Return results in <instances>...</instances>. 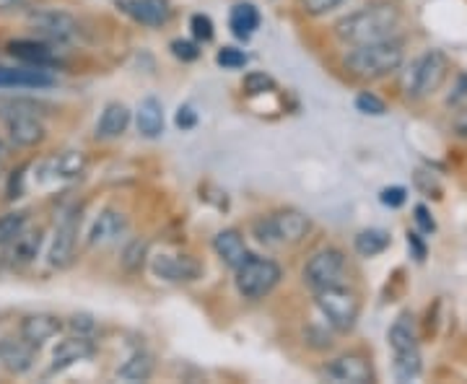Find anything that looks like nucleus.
Listing matches in <instances>:
<instances>
[{"mask_svg":"<svg viewBox=\"0 0 467 384\" xmlns=\"http://www.w3.org/2000/svg\"><path fill=\"white\" fill-rule=\"evenodd\" d=\"M125 232H128V216L117 208H104L94 221L91 232H88V244L91 247H107V244L117 242L119 236H125Z\"/></svg>","mask_w":467,"mask_h":384,"instance_id":"nucleus-18","label":"nucleus"},{"mask_svg":"<svg viewBox=\"0 0 467 384\" xmlns=\"http://www.w3.org/2000/svg\"><path fill=\"white\" fill-rule=\"evenodd\" d=\"M45 244V232L42 229H24L21 234L8 244V263L16 267L32 265L34 260L39 257Z\"/></svg>","mask_w":467,"mask_h":384,"instance_id":"nucleus-22","label":"nucleus"},{"mask_svg":"<svg viewBox=\"0 0 467 384\" xmlns=\"http://www.w3.org/2000/svg\"><path fill=\"white\" fill-rule=\"evenodd\" d=\"M5 130H8V140L18 149H36L47 138L45 122L39 119V115H32V112L5 118Z\"/></svg>","mask_w":467,"mask_h":384,"instance_id":"nucleus-13","label":"nucleus"},{"mask_svg":"<svg viewBox=\"0 0 467 384\" xmlns=\"http://www.w3.org/2000/svg\"><path fill=\"white\" fill-rule=\"evenodd\" d=\"M5 156H8V149H5V143H3V140H0V161H3V159H5Z\"/></svg>","mask_w":467,"mask_h":384,"instance_id":"nucleus-45","label":"nucleus"},{"mask_svg":"<svg viewBox=\"0 0 467 384\" xmlns=\"http://www.w3.org/2000/svg\"><path fill=\"white\" fill-rule=\"evenodd\" d=\"M229 29L236 39H250L260 29V11L252 3H236L229 14Z\"/></svg>","mask_w":467,"mask_h":384,"instance_id":"nucleus-26","label":"nucleus"},{"mask_svg":"<svg viewBox=\"0 0 467 384\" xmlns=\"http://www.w3.org/2000/svg\"><path fill=\"white\" fill-rule=\"evenodd\" d=\"M150 273L164 284H192L202 275V265L190 254L161 252V254L150 257Z\"/></svg>","mask_w":467,"mask_h":384,"instance_id":"nucleus-9","label":"nucleus"},{"mask_svg":"<svg viewBox=\"0 0 467 384\" xmlns=\"http://www.w3.org/2000/svg\"><path fill=\"white\" fill-rule=\"evenodd\" d=\"M346 270H348V260L343 250L337 247H325V250H317L304 265V284L309 285L312 291H319V288H327V285L343 284L346 278Z\"/></svg>","mask_w":467,"mask_h":384,"instance_id":"nucleus-7","label":"nucleus"},{"mask_svg":"<svg viewBox=\"0 0 467 384\" xmlns=\"http://www.w3.org/2000/svg\"><path fill=\"white\" fill-rule=\"evenodd\" d=\"M190 29H192V36L202 42V45H208V42H213V21L211 16H205V14H195V16L190 18Z\"/></svg>","mask_w":467,"mask_h":384,"instance_id":"nucleus-36","label":"nucleus"},{"mask_svg":"<svg viewBox=\"0 0 467 384\" xmlns=\"http://www.w3.org/2000/svg\"><path fill=\"white\" fill-rule=\"evenodd\" d=\"M392 371H395V379L398 382H413L420 377L423 371V361H420V353L416 351H405L395 353V364H392Z\"/></svg>","mask_w":467,"mask_h":384,"instance_id":"nucleus-29","label":"nucleus"},{"mask_svg":"<svg viewBox=\"0 0 467 384\" xmlns=\"http://www.w3.org/2000/svg\"><path fill=\"white\" fill-rule=\"evenodd\" d=\"M402 63H405V45H402V39H395V36L356 45L343 57L346 70L353 78H361V81H382L387 76L398 73Z\"/></svg>","mask_w":467,"mask_h":384,"instance_id":"nucleus-2","label":"nucleus"},{"mask_svg":"<svg viewBox=\"0 0 467 384\" xmlns=\"http://www.w3.org/2000/svg\"><path fill=\"white\" fill-rule=\"evenodd\" d=\"M457 115L451 119V130L460 135V138H467V107H460V109H454Z\"/></svg>","mask_w":467,"mask_h":384,"instance_id":"nucleus-44","label":"nucleus"},{"mask_svg":"<svg viewBox=\"0 0 467 384\" xmlns=\"http://www.w3.org/2000/svg\"><path fill=\"white\" fill-rule=\"evenodd\" d=\"M97 353V343L91 335H70L66 340L57 343V348L52 351V367L50 371H66V368L76 367L81 361H88Z\"/></svg>","mask_w":467,"mask_h":384,"instance_id":"nucleus-14","label":"nucleus"},{"mask_svg":"<svg viewBox=\"0 0 467 384\" xmlns=\"http://www.w3.org/2000/svg\"><path fill=\"white\" fill-rule=\"evenodd\" d=\"M447 78H450V57L441 50H426L402 73V91L410 99H426L436 94Z\"/></svg>","mask_w":467,"mask_h":384,"instance_id":"nucleus-3","label":"nucleus"},{"mask_svg":"<svg viewBox=\"0 0 467 384\" xmlns=\"http://www.w3.org/2000/svg\"><path fill=\"white\" fill-rule=\"evenodd\" d=\"M36 351L32 343H26L21 335L18 337H5L0 340V367L5 368L8 374H26L32 371L34 361H36Z\"/></svg>","mask_w":467,"mask_h":384,"instance_id":"nucleus-17","label":"nucleus"},{"mask_svg":"<svg viewBox=\"0 0 467 384\" xmlns=\"http://www.w3.org/2000/svg\"><path fill=\"white\" fill-rule=\"evenodd\" d=\"M387 340H389V348L395 353L416 351L418 330L413 317H410V315H400V317L395 319V325H392L389 333H387Z\"/></svg>","mask_w":467,"mask_h":384,"instance_id":"nucleus-27","label":"nucleus"},{"mask_svg":"<svg viewBox=\"0 0 467 384\" xmlns=\"http://www.w3.org/2000/svg\"><path fill=\"white\" fill-rule=\"evenodd\" d=\"M408 250L413 252V257H416L418 263L426 260V242H423V236L418 234V232H408Z\"/></svg>","mask_w":467,"mask_h":384,"instance_id":"nucleus-43","label":"nucleus"},{"mask_svg":"<svg viewBox=\"0 0 467 384\" xmlns=\"http://www.w3.org/2000/svg\"><path fill=\"white\" fill-rule=\"evenodd\" d=\"M213 252H216L218 260L226 267H232V270H236V267L250 257V247H247V242H244V236H242L239 229H223V232H218L213 236Z\"/></svg>","mask_w":467,"mask_h":384,"instance_id":"nucleus-20","label":"nucleus"},{"mask_svg":"<svg viewBox=\"0 0 467 384\" xmlns=\"http://www.w3.org/2000/svg\"><path fill=\"white\" fill-rule=\"evenodd\" d=\"M325 377L333 382H348V384H367L374 379V368L368 364L367 356L361 353H346L333 358L325 367Z\"/></svg>","mask_w":467,"mask_h":384,"instance_id":"nucleus-12","label":"nucleus"},{"mask_svg":"<svg viewBox=\"0 0 467 384\" xmlns=\"http://www.w3.org/2000/svg\"><path fill=\"white\" fill-rule=\"evenodd\" d=\"M29 226V211H11L0 216V247H8Z\"/></svg>","mask_w":467,"mask_h":384,"instance_id":"nucleus-30","label":"nucleus"},{"mask_svg":"<svg viewBox=\"0 0 467 384\" xmlns=\"http://www.w3.org/2000/svg\"><path fill=\"white\" fill-rule=\"evenodd\" d=\"M216 63L223 70H239V67H244L250 63V55L244 50H239V47H223V50H218Z\"/></svg>","mask_w":467,"mask_h":384,"instance_id":"nucleus-34","label":"nucleus"},{"mask_svg":"<svg viewBox=\"0 0 467 384\" xmlns=\"http://www.w3.org/2000/svg\"><path fill=\"white\" fill-rule=\"evenodd\" d=\"M413 221H416L420 234H434L436 232V221L426 205H416V208H413Z\"/></svg>","mask_w":467,"mask_h":384,"instance_id":"nucleus-39","label":"nucleus"},{"mask_svg":"<svg viewBox=\"0 0 467 384\" xmlns=\"http://www.w3.org/2000/svg\"><path fill=\"white\" fill-rule=\"evenodd\" d=\"M55 76L45 67H0V88H52Z\"/></svg>","mask_w":467,"mask_h":384,"instance_id":"nucleus-19","label":"nucleus"},{"mask_svg":"<svg viewBox=\"0 0 467 384\" xmlns=\"http://www.w3.org/2000/svg\"><path fill=\"white\" fill-rule=\"evenodd\" d=\"M447 107H450V109L467 107V73L457 76V81H454V86H451L450 97H447Z\"/></svg>","mask_w":467,"mask_h":384,"instance_id":"nucleus-38","label":"nucleus"},{"mask_svg":"<svg viewBox=\"0 0 467 384\" xmlns=\"http://www.w3.org/2000/svg\"><path fill=\"white\" fill-rule=\"evenodd\" d=\"M86 167H88V159L84 150H66V153L47 159L39 169H42L45 180H76L84 174Z\"/></svg>","mask_w":467,"mask_h":384,"instance_id":"nucleus-21","label":"nucleus"},{"mask_svg":"<svg viewBox=\"0 0 467 384\" xmlns=\"http://www.w3.org/2000/svg\"><path fill=\"white\" fill-rule=\"evenodd\" d=\"M135 128L143 138H159L164 133V104L156 97H146L135 109Z\"/></svg>","mask_w":467,"mask_h":384,"instance_id":"nucleus-24","label":"nucleus"},{"mask_svg":"<svg viewBox=\"0 0 467 384\" xmlns=\"http://www.w3.org/2000/svg\"><path fill=\"white\" fill-rule=\"evenodd\" d=\"M130 109L119 101H112L101 109V118L97 122V138L99 140H115L130 128Z\"/></svg>","mask_w":467,"mask_h":384,"instance_id":"nucleus-23","label":"nucleus"},{"mask_svg":"<svg viewBox=\"0 0 467 384\" xmlns=\"http://www.w3.org/2000/svg\"><path fill=\"white\" fill-rule=\"evenodd\" d=\"M174 122H177L180 130H192V128L198 125V112H195L190 104H182V107L177 109V115H174Z\"/></svg>","mask_w":467,"mask_h":384,"instance_id":"nucleus-42","label":"nucleus"},{"mask_svg":"<svg viewBox=\"0 0 467 384\" xmlns=\"http://www.w3.org/2000/svg\"><path fill=\"white\" fill-rule=\"evenodd\" d=\"M315 304H317L319 315L327 319V325L337 333H350L361 317V301L356 296V291H350L348 285L343 284L315 291Z\"/></svg>","mask_w":467,"mask_h":384,"instance_id":"nucleus-5","label":"nucleus"},{"mask_svg":"<svg viewBox=\"0 0 467 384\" xmlns=\"http://www.w3.org/2000/svg\"><path fill=\"white\" fill-rule=\"evenodd\" d=\"M379 201H382V205H387V208H400V205H405V201H408V190L405 187H384L382 192H379Z\"/></svg>","mask_w":467,"mask_h":384,"instance_id":"nucleus-40","label":"nucleus"},{"mask_svg":"<svg viewBox=\"0 0 467 384\" xmlns=\"http://www.w3.org/2000/svg\"><path fill=\"white\" fill-rule=\"evenodd\" d=\"M146 254H149V244H146L143 239H133V242L125 244L119 263H122V267H125L128 273H140V270H143V263H146Z\"/></svg>","mask_w":467,"mask_h":384,"instance_id":"nucleus-31","label":"nucleus"},{"mask_svg":"<svg viewBox=\"0 0 467 384\" xmlns=\"http://www.w3.org/2000/svg\"><path fill=\"white\" fill-rule=\"evenodd\" d=\"M156 371V358L149 351H135L125 358V364L117 368V379L122 382H149Z\"/></svg>","mask_w":467,"mask_h":384,"instance_id":"nucleus-25","label":"nucleus"},{"mask_svg":"<svg viewBox=\"0 0 467 384\" xmlns=\"http://www.w3.org/2000/svg\"><path fill=\"white\" fill-rule=\"evenodd\" d=\"M299 3L304 14H309V16H327L335 8H340L346 0H299Z\"/></svg>","mask_w":467,"mask_h":384,"instance_id":"nucleus-37","label":"nucleus"},{"mask_svg":"<svg viewBox=\"0 0 467 384\" xmlns=\"http://www.w3.org/2000/svg\"><path fill=\"white\" fill-rule=\"evenodd\" d=\"M389 234L384 229H364L353 236V250L358 252L361 257H377L389 247Z\"/></svg>","mask_w":467,"mask_h":384,"instance_id":"nucleus-28","label":"nucleus"},{"mask_svg":"<svg viewBox=\"0 0 467 384\" xmlns=\"http://www.w3.org/2000/svg\"><path fill=\"white\" fill-rule=\"evenodd\" d=\"M67 325H70V330L76 335H91L94 337V333H97V322L88 315H73Z\"/></svg>","mask_w":467,"mask_h":384,"instance_id":"nucleus-41","label":"nucleus"},{"mask_svg":"<svg viewBox=\"0 0 467 384\" xmlns=\"http://www.w3.org/2000/svg\"><path fill=\"white\" fill-rule=\"evenodd\" d=\"M78 232H81V211L73 208L66 216L57 221L55 234H52L50 252H47V263L52 267H67L76 257V244H78Z\"/></svg>","mask_w":467,"mask_h":384,"instance_id":"nucleus-8","label":"nucleus"},{"mask_svg":"<svg viewBox=\"0 0 467 384\" xmlns=\"http://www.w3.org/2000/svg\"><path fill=\"white\" fill-rule=\"evenodd\" d=\"M356 109H358L361 115L382 118V115H387V101L379 99L374 91H361V94L356 97Z\"/></svg>","mask_w":467,"mask_h":384,"instance_id":"nucleus-32","label":"nucleus"},{"mask_svg":"<svg viewBox=\"0 0 467 384\" xmlns=\"http://www.w3.org/2000/svg\"><path fill=\"white\" fill-rule=\"evenodd\" d=\"M244 91L250 94V97H260V94H265V91H273L275 88V81L267 76L265 70H252L244 76Z\"/></svg>","mask_w":467,"mask_h":384,"instance_id":"nucleus-33","label":"nucleus"},{"mask_svg":"<svg viewBox=\"0 0 467 384\" xmlns=\"http://www.w3.org/2000/svg\"><path fill=\"white\" fill-rule=\"evenodd\" d=\"M169 50L177 60L182 63H195L201 57V45L198 42H190V39H171L169 42Z\"/></svg>","mask_w":467,"mask_h":384,"instance_id":"nucleus-35","label":"nucleus"},{"mask_svg":"<svg viewBox=\"0 0 467 384\" xmlns=\"http://www.w3.org/2000/svg\"><path fill=\"white\" fill-rule=\"evenodd\" d=\"M281 278H284L281 265L270 257H257V254H250L234 270V284H236L239 296L250 301L265 299L267 294L281 284Z\"/></svg>","mask_w":467,"mask_h":384,"instance_id":"nucleus-6","label":"nucleus"},{"mask_svg":"<svg viewBox=\"0 0 467 384\" xmlns=\"http://www.w3.org/2000/svg\"><path fill=\"white\" fill-rule=\"evenodd\" d=\"M400 8L395 3L379 0V3H368V5L353 11L348 16L337 18L333 26V34L340 45L356 47V45H367V42H377V39L392 36L395 29L400 26Z\"/></svg>","mask_w":467,"mask_h":384,"instance_id":"nucleus-1","label":"nucleus"},{"mask_svg":"<svg viewBox=\"0 0 467 384\" xmlns=\"http://www.w3.org/2000/svg\"><path fill=\"white\" fill-rule=\"evenodd\" d=\"M8 52L24 66L45 67V70L60 66L55 45L47 39H14V42H8Z\"/></svg>","mask_w":467,"mask_h":384,"instance_id":"nucleus-15","label":"nucleus"},{"mask_svg":"<svg viewBox=\"0 0 467 384\" xmlns=\"http://www.w3.org/2000/svg\"><path fill=\"white\" fill-rule=\"evenodd\" d=\"M117 8L133 18L135 24L161 29L171 21V3L169 0H117Z\"/></svg>","mask_w":467,"mask_h":384,"instance_id":"nucleus-11","label":"nucleus"},{"mask_svg":"<svg viewBox=\"0 0 467 384\" xmlns=\"http://www.w3.org/2000/svg\"><path fill=\"white\" fill-rule=\"evenodd\" d=\"M29 24L52 45H66L70 39H76V34H78L76 18L66 14V11H57V8L32 11L29 14Z\"/></svg>","mask_w":467,"mask_h":384,"instance_id":"nucleus-10","label":"nucleus"},{"mask_svg":"<svg viewBox=\"0 0 467 384\" xmlns=\"http://www.w3.org/2000/svg\"><path fill=\"white\" fill-rule=\"evenodd\" d=\"M252 232L265 244H299L312 232V218L296 208H284L270 216L257 218Z\"/></svg>","mask_w":467,"mask_h":384,"instance_id":"nucleus-4","label":"nucleus"},{"mask_svg":"<svg viewBox=\"0 0 467 384\" xmlns=\"http://www.w3.org/2000/svg\"><path fill=\"white\" fill-rule=\"evenodd\" d=\"M63 333V319L57 315H50V312H36V315H26L21 319V327H18V335L32 343L34 348H42L47 346L52 337Z\"/></svg>","mask_w":467,"mask_h":384,"instance_id":"nucleus-16","label":"nucleus"}]
</instances>
